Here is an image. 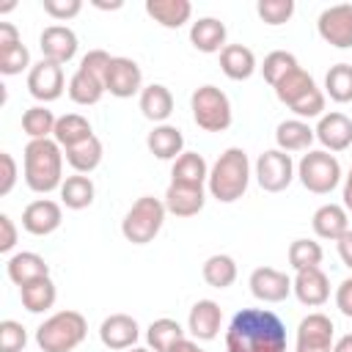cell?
I'll use <instances>...</instances> for the list:
<instances>
[{
    "label": "cell",
    "mask_w": 352,
    "mask_h": 352,
    "mask_svg": "<svg viewBox=\"0 0 352 352\" xmlns=\"http://www.w3.org/2000/svg\"><path fill=\"white\" fill-rule=\"evenodd\" d=\"M226 352H286V327L267 308H242L226 330Z\"/></svg>",
    "instance_id": "cell-1"
},
{
    "label": "cell",
    "mask_w": 352,
    "mask_h": 352,
    "mask_svg": "<svg viewBox=\"0 0 352 352\" xmlns=\"http://www.w3.org/2000/svg\"><path fill=\"white\" fill-rule=\"evenodd\" d=\"M63 148L58 146L55 138H41V140H28L22 151V173L25 184L33 192H52L60 190L63 184Z\"/></svg>",
    "instance_id": "cell-2"
},
{
    "label": "cell",
    "mask_w": 352,
    "mask_h": 352,
    "mask_svg": "<svg viewBox=\"0 0 352 352\" xmlns=\"http://www.w3.org/2000/svg\"><path fill=\"white\" fill-rule=\"evenodd\" d=\"M250 184V160L242 148L231 146L226 148L217 162L209 168V195L217 198L220 204H234L248 192Z\"/></svg>",
    "instance_id": "cell-3"
},
{
    "label": "cell",
    "mask_w": 352,
    "mask_h": 352,
    "mask_svg": "<svg viewBox=\"0 0 352 352\" xmlns=\"http://www.w3.org/2000/svg\"><path fill=\"white\" fill-rule=\"evenodd\" d=\"M88 336V322L80 311H58L36 327V344L41 352H72Z\"/></svg>",
    "instance_id": "cell-4"
},
{
    "label": "cell",
    "mask_w": 352,
    "mask_h": 352,
    "mask_svg": "<svg viewBox=\"0 0 352 352\" xmlns=\"http://www.w3.org/2000/svg\"><path fill=\"white\" fill-rule=\"evenodd\" d=\"M165 204L154 195H140L124 214L121 220V234L126 242L132 245H148L154 242V236L162 231V223H165Z\"/></svg>",
    "instance_id": "cell-5"
},
{
    "label": "cell",
    "mask_w": 352,
    "mask_h": 352,
    "mask_svg": "<svg viewBox=\"0 0 352 352\" xmlns=\"http://www.w3.org/2000/svg\"><path fill=\"white\" fill-rule=\"evenodd\" d=\"M192 121L204 132H226L231 126V102L217 85H201L190 96Z\"/></svg>",
    "instance_id": "cell-6"
},
{
    "label": "cell",
    "mask_w": 352,
    "mask_h": 352,
    "mask_svg": "<svg viewBox=\"0 0 352 352\" xmlns=\"http://www.w3.org/2000/svg\"><path fill=\"white\" fill-rule=\"evenodd\" d=\"M297 179L308 192L327 195L341 182V165H338L336 154H330L324 148H316V151L302 154V160L297 162Z\"/></svg>",
    "instance_id": "cell-7"
},
{
    "label": "cell",
    "mask_w": 352,
    "mask_h": 352,
    "mask_svg": "<svg viewBox=\"0 0 352 352\" xmlns=\"http://www.w3.org/2000/svg\"><path fill=\"white\" fill-rule=\"evenodd\" d=\"M294 162L286 151L270 148L256 160V182L264 192H283L294 182Z\"/></svg>",
    "instance_id": "cell-8"
},
{
    "label": "cell",
    "mask_w": 352,
    "mask_h": 352,
    "mask_svg": "<svg viewBox=\"0 0 352 352\" xmlns=\"http://www.w3.org/2000/svg\"><path fill=\"white\" fill-rule=\"evenodd\" d=\"M66 88L69 85H66V77H63V66L60 63H52V60L41 58L38 63L30 66V72H28V94L36 102L50 104V102L60 99Z\"/></svg>",
    "instance_id": "cell-9"
},
{
    "label": "cell",
    "mask_w": 352,
    "mask_h": 352,
    "mask_svg": "<svg viewBox=\"0 0 352 352\" xmlns=\"http://www.w3.org/2000/svg\"><path fill=\"white\" fill-rule=\"evenodd\" d=\"M333 336H336L333 319L314 311L297 324L294 352H333Z\"/></svg>",
    "instance_id": "cell-10"
},
{
    "label": "cell",
    "mask_w": 352,
    "mask_h": 352,
    "mask_svg": "<svg viewBox=\"0 0 352 352\" xmlns=\"http://www.w3.org/2000/svg\"><path fill=\"white\" fill-rule=\"evenodd\" d=\"M316 30H319L322 41H327L330 47L349 50L352 47V6L338 3V6L324 8L316 19Z\"/></svg>",
    "instance_id": "cell-11"
},
{
    "label": "cell",
    "mask_w": 352,
    "mask_h": 352,
    "mask_svg": "<svg viewBox=\"0 0 352 352\" xmlns=\"http://www.w3.org/2000/svg\"><path fill=\"white\" fill-rule=\"evenodd\" d=\"M104 91L116 99H129L143 91V72L132 58L113 55L110 69L104 74Z\"/></svg>",
    "instance_id": "cell-12"
},
{
    "label": "cell",
    "mask_w": 352,
    "mask_h": 352,
    "mask_svg": "<svg viewBox=\"0 0 352 352\" xmlns=\"http://www.w3.org/2000/svg\"><path fill=\"white\" fill-rule=\"evenodd\" d=\"M60 223H63V209L58 201L38 198L22 209V228L33 236H47V234L58 231Z\"/></svg>",
    "instance_id": "cell-13"
},
{
    "label": "cell",
    "mask_w": 352,
    "mask_h": 352,
    "mask_svg": "<svg viewBox=\"0 0 352 352\" xmlns=\"http://www.w3.org/2000/svg\"><path fill=\"white\" fill-rule=\"evenodd\" d=\"M248 286L258 302H283L292 294V278L275 267H256Z\"/></svg>",
    "instance_id": "cell-14"
},
{
    "label": "cell",
    "mask_w": 352,
    "mask_h": 352,
    "mask_svg": "<svg viewBox=\"0 0 352 352\" xmlns=\"http://www.w3.org/2000/svg\"><path fill=\"white\" fill-rule=\"evenodd\" d=\"M292 292L294 297L308 305V308H319L330 300V278L322 272V267H311V270H300L292 278Z\"/></svg>",
    "instance_id": "cell-15"
},
{
    "label": "cell",
    "mask_w": 352,
    "mask_h": 352,
    "mask_svg": "<svg viewBox=\"0 0 352 352\" xmlns=\"http://www.w3.org/2000/svg\"><path fill=\"white\" fill-rule=\"evenodd\" d=\"M99 338L107 349L113 352H124L132 349L140 338V327L129 314H110L102 324H99Z\"/></svg>",
    "instance_id": "cell-16"
},
{
    "label": "cell",
    "mask_w": 352,
    "mask_h": 352,
    "mask_svg": "<svg viewBox=\"0 0 352 352\" xmlns=\"http://www.w3.org/2000/svg\"><path fill=\"white\" fill-rule=\"evenodd\" d=\"M316 140L324 146V151L336 154V151H346L352 146V118L333 110V113H324L316 124Z\"/></svg>",
    "instance_id": "cell-17"
},
{
    "label": "cell",
    "mask_w": 352,
    "mask_h": 352,
    "mask_svg": "<svg viewBox=\"0 0 352 352\" xmlns=\"http://www.w3.org/2000/svg\"><path fill=\"white\" fill-rule=\"evenodd\" d=\"M38 47H41V55L47 60L63 66L77 55V33L66 25H50V28L41 30Z\"/></svg>",
    "instance_id": "cell-18"
},
{
    "label": "cell",
    "mask_w": 352,
    "mask_h": 352,
    "mask_svg": "<svg viewBox=\"0 0 352 352\" xmlns=\"http://www.w3.org/2000/svg\"><path fill=\"white\" fill-rule=\"evenodd\" d=\"M311 228L319 239L338 242L349 231V214H346L344 204H322L311 217Z\"/></svg>",
    "instance_id": "cell-19"
},
{
    "label": "cell",
    "mask_w": 352,
    "mask_h": 352,
    "mask_svg": "<svg viewBox=\"0 0 352 352\" xmlns=\"http://www.w3.org/2000/svg\"><path fill=\"white\" fill-rule=\"evenodd\" d=\"M220 322H223V311L214 300H198L192 308H190V316H187V330L192 338L198 341H212L220 330Z\"/></svg>",
    "instance_id": "cell-20"
},
{
    "label": "cell",
    "mask_w": 352,
    "mask_h": 352,
    "mask_svg": "<svg viewBox=\"0 0 352 352\" xmlns=\"http://www.w3.org/2000/svg\"><path fill=\"white\" fill-rule=\"evenodd\" d=\"M6 275L22 289V286H28V283H33V280H38V278H47V275H50V264H47L38 253L22 250V253H14V256L6 261Z\"/></svg>",
    "instance_id": "cell-21"
},
{
    "label": "cell",
    "mask_w": 352,
    "mask_h": 352,
    "mask_svg": "<svg viewBox=\"0 0 352 352\" xmlns=\"http://www.w3.org/2000/svg\"><path fill=\"white\" fill-rule=\"evenodd\" d=\"M165 209L176 217H192L204 209L206 204V192L204 187H184V184H168L165 198H162Z\"/></svg>",
    "instance_id": "cell-22"
},
{
    "label": "cell",
    "mask_w": 352,
    "mask_h": 352,
    "mask_svg": "<svg viewBox=\"0 0 352 352\" xmlns=\"http://www.w3.org/2000/svg\"><path fill=\"white\" fill-rule=\"evenodd\" d=\"M226 36H228L226 25H223L220 19H214V16H201V19L192 22V28H190V44H192L198 52H206V55L223 52V50H226Z\"/></svg>",
    "instance_id": "cell-23"
},
{
    "label": "cell",
    "mask_w": 352,
    "mask_h": 352,
    "mask_svg": "<svg viewBox=\"0 0 352 352\" xmlns=\"http://www.w3.org/2000/svg\"><path fill=\"white\" fill-rule=\"evenodd\" d=\"M209 182V165L198 151H184L179 160H173L170 168V184L184 187H204Z\"/></svg>",
    "instance_id": "cell-24"
},
{
    "label": "cell",
    "mask_w": 352,
    "mask_h": 352,
    "mask_svg": "<svg viewBox=\"0 0 352 352\" xmlns=\"http://www.w3.org/2000/svg\"><path fill=\"white\" fill-rule=\"evenodd\" d=\"M146 14H148L157 25H162V28H168V30H176V28H182L184 22H190V16H192V3H190V0H146Z\"/></svg>",
    "instance_id": "cell-25"
},
{
    "label": "cell",
    "mask_w": 352,
    "mask_h": 352,
    "mask_svg": "<svg viewBox=\"0 0 352 352\" xmlns=\"http://www.w3.org/2000/svg\"><path fill=\"white\" fill-rule=\"evenodd\" d=\"M146 146L157 160H179L184 154V135L170 124H157L148 132Z\"/></svg>",
    "instance_id": "cell-26"
},
{
    "label": "cell",
    "mask_w": 352,
    "mask_h": 352,
    "mask_svg": "<svg viewBox=\"0 0 352 352\" xmlns=\"http://www.w3.org/2000/svg\"><path fill=\"white\" fill-rule=\"evenodd\" d=\"M220 69H223V74L228 80L242 82V80L253 77V72H256V55L245 44H226V50L220 52Z\"/></svg>",
    "instance_id": "cell-27"
},
{
    "label": "cell",
    "mask_w": 352,
    "mask_h": 352,
    "mask_svg": "<svg viewBox=\"0 0 352 352\" xmlns=\"http://www.w3.org/2000/svg\"><path fill=\"white\" fill-rule=\"evenodd\" d=\"M140 113L154 124H165L173 113V94L162 82L146 85L140 91Z\"/></svg>",
    "instance_id": "cell-28"
},
{
    "label": "cell",
    "mask_w": 352,
    "mask_h": 352,
    "mask_svg": "<svg viewBox=\"0 0 352 352\" xmlns=\"http://www.w3.org/2000/svg\"><path fill=\"white\" fill-rule=\"evenodd\" d=\"M316 132L308 126V121L302 118H289V121H280L278 129H275V143L280 151H308V146L314 143Z\"/></svg>",
    "instance_id": "cell-29"
},
{
    "label": "cell",
    "mask_w": 352,
    "mask_h": 352,
    "mask_svg": "<svg viewBox=\"0 0 352 352\" xmlns=\"http://www.w3.org/2000/svg\"><path fill=\"white\" fill-rule=\"evenodd\" d=\"M94 198H96V187H94L91 176L72 173V176L63 179V184H60V204L66 209H74V212L88 209L94 204Z\"/></svg>",
    "instance_id": "cell-30"
},
{
    "label": "cell",
    "mask_w": 352,
    "mask_h": 352,
    "mask_svg": "<svg viewBox=\"0 0 352 352\" xmlns=\"http://www.w3.org/2000/svg\"><path fill=\"white\" fill-rule=\"evenodd\" d=\"M102 154H104V148H102V140L96 135H91L88 140H82V143H77V146H72V148L63 151V157L72 165V170L74 173H82V176H88L91 170L99 168Z\"/></svg>",
    "instance_id": "cell-31"
},
{
    "label": "cell",
    "mask_w": 352,
    "mask_h": 352,
    "mask_svg": "<svg viewBox=\"0 0 352 352\" xmlns=\"http://www.w3.org/2000/svg\"><path fill=\"white\" fill-rule=\"evenodd\" d=\"M19 297H22V305H25L28 314H44V311H50L55 305L58 289H55L52 278L47 275V278H38V280L22 286L19 289Z\"/></svg>",
    "instance_id": "cell-32"
},
{
    "label": "cell",
    "mask_w": 352,
    "mask_h": 352,
    "mask_svg": "<svg viewBox=\"0 0 352 352\" xmlns=\"http://www.w3.org/2000/svg\"><path fill=\"white\" fill-rule=\"evenodd\" d=\"M91 135H94V129H91L88 118L80 116V113H66V116H60L58 124H55V132H52V138L58 140V146H60L63 151L72 148V146H77V143H82V140H88Z\"/></svg>",
    "instance_id": "cell-33"
},
{
    "label": "cell",
    "mask_w": 352,
    "mask_h": 352,
    "mask_svg": "<svg viewBox=\"0 0 352 352\" xmlns=\"http://www.w3.org/2000/svg\"><path fill=\"white\" fill-rule=\"evenodd\" d=\"M182 338H187L184 336V327L176 319H168V316L154 319L148 324V330H146V341H148V346L154 352H170Z\"/></svg>",
    "instance_id": "cell-34"
},
{
    "label": "cell",
    "mask_w": 352,
    "mask_h": 352,
    "mask_svg": "<svg viewBox=\"0 0 352 352\" xmlns=\"http://www.w3.org/2000/svg\"><path fill=\"white\" fill-rule=\"evenodd\" d=\"M69 99L74 102V104H82V107H91V104H96L99 99H102V94H104V82L102 80H96V77H91L88 72H82V69H77L72 77H69Z\"/></svg>",
    "instance_id": "cell-35"
},
{
    "label": "cell",
    "mask_w": 352,
    "mask_h": 352,
    "mask_svg": "<svg viewBox=\"0 0 352 352\" xmlns=\"http://www.w3.org/2000/svg\"><path fill=\"white\" fill-rule=\"evenodd\" d=\"M55 113L47 107V104H33L22 113V132L30 138V140H41V138H52L55 132Z\"/></svg>",
    "instance_id": "cell-36"
},
{
    "label": "cell",
    "mask_w": 352,
    "mask_h": 352,
    "mask_svg": "<svg viewBox=\"0 0 352 352\" xmlns=\"http://www.w3.org/2000/svg\"><path fill=\"white\" fill-rule=\"evenodd\" d=\"M201 275L212 289H228L236 280V261L226 253H214L204 261Z\"/></svg>",
    "instance_id": "cell-37"
},
{
    "label": "cell",
    "mask_w": 352,
    "mask_h": 352,
    "mask_svg": "<svg viewBox=\"0 0 352 352\" xmlns=\"http://www.w3.org/2000/svg\"><path fill=\"white\" fill-rule=\"evenodd\" d=\"M314 88H316L314 77H311L305 69H294V72H289V74L275 85V96H278L286 107H292L300 96H305V94L314 91Z\"/></svg>",
    "instance_id": "cell-38"
},
{
    "label": "cell",
    "mask_w": 352,
    "mask_h": 352,
    "mask_svg": "<svg viewBox=\"0 0 352 352\" xmlns=\"http://www.w3.org/2000/svg\"><path fill=\"white\" fill-rule=\"evenodd\" d=\"M324 94L338 104L352 102V63H336V66L327 69Z\"/></svg>",
    "instance_id": "cell-39"
},
{
    "label": "cell",
    "mask_w": 352,
    "mask_h": 352,
    "mask_svg": "<svg viewBox=\"0 0 352 352\" xmlns=\"http://www.w3.org/2000/svg\"><path fill=\"white\" fill-rule=\"evenodd\" d=\"M322 245L314 242V239H294L289 245V264L294 272L300 270H311V267H319L322 264Z\"/></svg>",
    "instance_id": "cell-40"
},
{
    "label": "cell",
    "mask_w": 352,
    "mask_h": 352,
    "mask_svg": "<svg viewBox=\"0 0 352 352\" xmlns=\"http://www.w3.org/2000/svg\"><path fill=\"white\" fill-rule=\"evenodd\" d=\"M294 69H300V63H297V58L292 55V52H286V50H275V52H270L267 58H264V63H261V74H264V80L275 88L289 72H294Z\"/></svg>",
    "instance_id": "cell-41"
},
{
    "label": "cell",
    "mask_w": 352,
    "mask_h": 352,
    "mask_svg": "<svg viewBox=\"0 0 352 352\" xmlns=\"http://www.w3.org/2000/svg\"><path fill=\"white\" fill-rule=\"evenodd\" d=\"M256 14L261 16L264 25H283L292 19L294 14V0H258L256 3Z\"/></svg>",
    "instance_id": "cell-42"
},
{
    "label": "cell",
    "mask_w": 352,
    "mask_h": 352,
    "mask_svg": "<svg viewBox=\"0 0 352 352\" xmlns=\"http://www.w3.org/2000/svg\"><path fill=\"white\" fill-rule=\"evenodd\" d=\"M297 118H322L324 116V91H319V88H314V91H308L305 96H300L292 107H289Z\"/></svg>",
    "instance_id": "cell-43"
},
{
    "label": "cell",
    "mask_w": 352,
    "mask_h": 352,
    "mask_svg": "<svg viewBox=\"0 0 352 352\" xmlns=\"http://www.w3.org/2000/svg\"><path fill=\"white\" fill-rule=\"evenodd\" d=\"M28 344V333L19 322L3 319L0 322V352H22Z\"/></svg>",
    "instance_id": "cell-44"
},
{
    "label": "cell",
    "mask_w": 352,
    "mask_h": 352,
    "mask_svg": "<svg viewBox=\"0 0 352 352\" xmlns=\"http://www.w3.org/2000/svg\"><path fill=\"white\" fill-rule=\"evenodd\" d=\"M28 66H30V52H28V47H25V44H16V47H11V50L0 52V72H3L6 77L22 74ZM28 72H30V69H28Z\"/></svg>",
    "instance_id": "cell-45"
},
{
    "label": "cell",
    "mask_w": 352,
    "mask_h": 352,
    "mask_svg": "<svg viewBox=\"0 0 352 352\" xmlns=\"http://www.w3.org/2000/svg\"><path fill=\"white\" fill-rule=\"evenodd\" d=\"M110 60H113L110 52H104V50H88V52L82 55V60H80V69L104 82V74H107V69H110Z\"/></svg>",
    "instance_id": "cell-46"
},
{
    "label": "cell",
    "mask_w": 352,
    "mask_h": 352,
    "mask_svg": "<svg viewBox=\"0 0 352 352\" xmlns=\"http://www.w3.org/2000/svg\"><path fill=\"white\" fill-rule=\"evenodd\" d=\"M41 8L52 19L66 22V19H72V16H77L82 11V3L80 0H41Z\"/></svg>",
    "instance_id": "cell-47"
},
{
    "label": "cell",
    "mask_w": 352,
    "mask_h": 352,
    "mask_svg": "<svg viewBox=\"0 0 352 352\" xmlns=\"http://www.w3.org/2000/svg\"><path fill=\"white\" fill-rule=\"evenodd\" d=\"M0 195H8L16 184V162L8 151H0Z\"/></svg>",
    "instance_id": "cell-48"
},
{
    "label": "cell",
    "mask_w": 352,
    "mask_h": 352,
    "mask_svg": "<svg viewBox=\"0 0 352 352\" xmlns=\"http://www.w3.org/2000/svg\"><path fill=\"white\" fill-rule=\"evenodd\" d=\"M16 226H14V220L3 212L0 214V253H11L14 250V245H16Z\"/></svg>",
    "instance_id": "cell-49"
},
{
    "label": "cell",
    "mask_w": 352,
    "mask_h": 352,
    "mask_svg": "<svg viewBox=\"0 0 352 352\" xmlns=\"http://www.w3.org/2000/svg\"><path fill=\"white\" fill-rule=\"evenodd\" d=\"M336 308L352 319V278H344L336 289Z\"/></svg>",
    "instance_id": "cell-50"
},
{
    "label": "cell",
    "mask_w": 352,
    "mask_h": 352,
    "mask_svg": "<svg viewBox=\"0 0 352 352\" xmlns=\"http://www.w3.org/2000/svg\"><path fill=\"white\" fill-rule=\"evenodd\" d=\"M16 44H22L16 25H14V22H0V52L11 50V47H16Z\"/></svg>",
    "instance_id": "cell-51"
},
{
    "label": "cell",
    "mask_w": 352,
    "mask_h": 352,
    "mask_svg": "<svg viewBox=\"0 0 352 352\" xmlns=\"http://www.w3.org/2000/svg\"><path fill=\"white\" fill-rule=\"evenodd\" d=\"M338 245V256H341V261H344V267H349L352 270V228L336 242Z\"/></svg>",
    "instance_id": "cell-52"
},
{
    "label": "cell",
    "mask_w": 352,
    "mask_h": 352,
    "mask_svg": "<svg viewBox=\"0 0 352 352\" xmlns=\"http://www.w3.org/2000/svg\"><path fill=\"white\" fill-rule=\"evenodd\" d=\"M344 209L346 212H352V168H349V173L344 176Z\"/></svg>",
    "instance_id": "cell-53"
},
{
    "label": "cell",
    "mask_w": 352,
    "mask_h": 352,
    "mask_svg": "<svg viewBox=\"0 0 352 352\" xmlns=\"http://www.w3.org/2000/svg\"><path fill=\"white\" fill-rule=\"evenodd\" d=\"M170 352H206V349H201V346H198L192 338H182V341H179V344H176Z\"/></svg>",
    "instance_id": "cell-54"
},
{
    "label": "cell",
    "mask_w": 352,
    "mask_h": 352,
    "mask_svg": "<svg viewBox=\"0 0 352 352\" xmlns=\"http://www.w3.org/2000/svg\"><path fill=\"white\" fill-rule=\"evenodd\" d=\"M333 352H352V333L341 336V338L333 344Z\"/></svg>",
    "instance_id": "cell-55"
},
{
    "label": "cell",
    "mask_w": 352,
    "mask_h": 352,
    "mask_svg": "<svg viewBox=\"0 0 352 352\" xmlns=\"http://www.w3.org/2000/svg\"><path fill=\"white\" fill-rule=\"evenodd\" d=\"M94 6H96V8H104V11H107V8H110V11H116V8H121L124 3H110V6H107V3H99V0H96Z\"/></svg>",
    "instance_id": "cell-56"
},
{
    "label": "cell",
    "mask_w": 352,
    "mask_h": 352,
    "mask_svg": "<svg viewBox=\"0 0 352 352\" xmlns=\"http://www.w3.org/2000/svg\"><path fill=\"white\" fill-rule=\"evenodd\" d=\"M126 352H151V349H143V346H132V349H126Z\"/></svg>",
    "instance_id": "cell-57"
}]
</instances>
